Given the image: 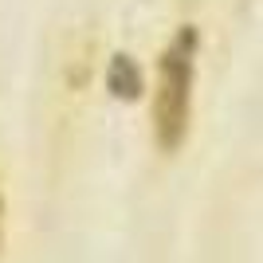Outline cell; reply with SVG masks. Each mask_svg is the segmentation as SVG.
I'll return each instance as SVG.
<instances>
[{
	"mask_svg": "<svg viewBox=\"0 0 263 263\" xmlns=\"http://www.w3.org/2000/svg\"><path fill=\"white\" fill-rule=\"evenodd\" d=\"M0 228H4V197H0Z\"/></svg>",
	"mask_w": 263,
	"mask_h": 263,
	"instance_id": "cell-3",
	"label": "cell"
},
{
	"mask_svg": "<svg viewBox=\"0 0 263 263\" xmlns=\"http://www.w3.org/2000/svg\"><path fill=\"white\" fill-rule=\"evenodd\" d=\"M106 87L114 99H138L142 95V71L130 55H114L110 59V71H106Z\"/></svg>",
	"mask_w": 263,
	"mask_h": 263,
	"instance_id": "cell-2",
	"label": "cell"
},
{
	"mask_svg": "<svg viewBox=\"0 0 263 263\" xmlns=\"http://www.w3.org/2000/svg\"><path fill=\"white\" fill-rule=\"evenodd\" d=\"M193 55H197V28L185 24L169 40L157 63V95H154V142L173 154L189 134V106H193Z\"/></svg>",
	"mask_w": 263,
	"mask_h": 263,
	"instance_id": "cell-1",
	"label": "cell"
}]
</instances>
